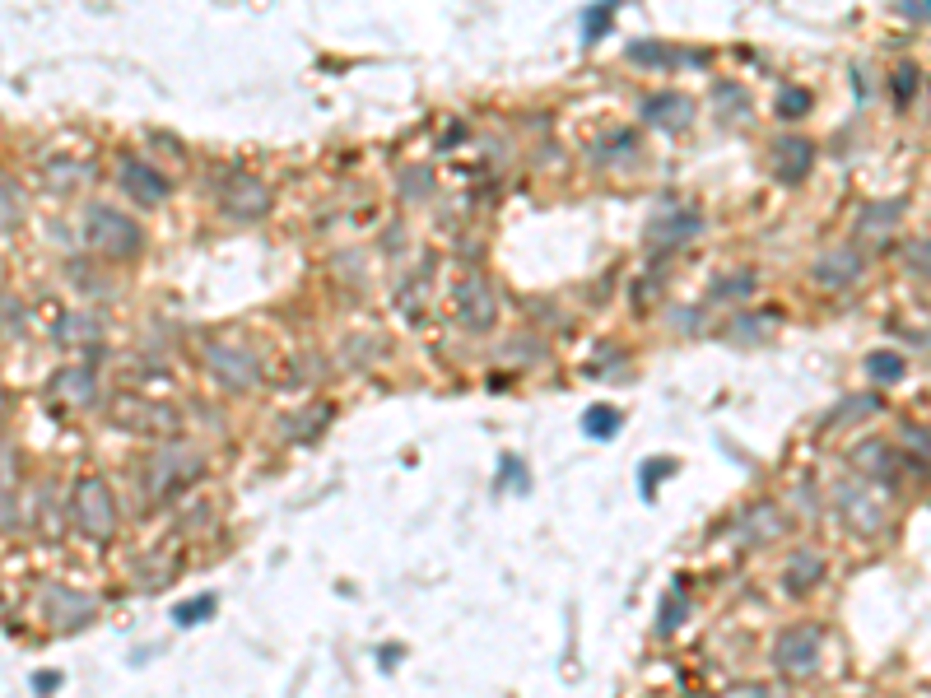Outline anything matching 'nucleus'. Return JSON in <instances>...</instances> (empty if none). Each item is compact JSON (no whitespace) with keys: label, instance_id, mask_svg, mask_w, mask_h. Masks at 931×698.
<instances>
[{"label":"nucleus","instance_id":"6ab92c4d","mask_svg":"<svg viewBox=\"0 0 931 698\" xmlns=\"http://www.w3.org/2000/svg\"><path fill=\"white\" fill-rule=\"evenodd\" d=\"M866 368H871L876 382H899V377H904V359H899V354H871Z\"/></svg>","mask_w":931,"mask_h":698},{"label":"nucleus","instance_id":"f8f14e48","mask_svg":"<svg viewBox=\"0 0 931 698\" xmlns=\"http://www.w3.org/2000/svg\"><path fill=\"white\" fill-rule=\"evenodd\" d=\"M122 187L131 191L140 205H159L163 196H168V177L154 173L149 163H126V168H122Z\"/></svg>","mask_w":931,"mask_h":698},{"label":"nucleus","instance_id":"0eeeda50","mask_svg":"<svg viewBox=\"0 0 931 698\" xmlns=\"http://www.w3.org/2000/svg\"><path fill=\"white\" fill-rule=\"evenodd\" d=\"M457 312H461V326H471V331H489V326H494V317H499L494 289H489L480 275L461 280V289H457Z\"/></svg>","mask_w":931,"mask_h":698},{"label":"nucleus","instance_id":"39448f33","mask_svg":"<svg viewBox=\"0 0 931 698\" xmlns=\"http://www.w3.org/2000/svg\"><path fill=\"white\" fill-rule=\"evenodd\" d=\"M205 368L224 382L229 391H243V387H257V359L238 345H205Z\"/></svg>","mask_w":931,"mask_h":698},{"label":"nucleus","instance_id":"2eb2a0df","mask_svg":"<svg viewBox=\"0 0 931 698\" xmlns=\"http://www.w3.org/2000/svg\"><path fill=\"white\" fill-rule=\"evenodd\" d=\"M866 508H871V503H866L862 494H848V489L838 494V512H843V517H848L857 531H876V526H880V512H866Z\"/></svg>","mask_w":931,"mask_h":698},{"label":"nucleus","instance_id":"393cba45","mask_svg":"<svg viewBox=\"0 0 931 698\" xmlns=\"http://www.w3.org/2000/svg\"><path fill=\"white\" fill-rule=\"evenodd\" d=\"M680 610H685V605H680V601H671V605H666V615H662V633H671L675 624H680Z\"/></svg>","mask_w":931,"mask_h":698},{"label":"nucleus","instance_id":"a878e982","mask_svg":"<svg viewBox=\"0 0 931 698\" xmlns=\"http://www.w3.org/2000/svg\"><path fill=\"white\" fill-rule=\"evenodd\" d=\"M61 685V675L56 671H42V675H33V689H56Z\"/></svg>","mask_w":931,"mask_h":698},{"label":"nucleus","instance_id":"aec40b11","mask_svg":"<svg viewBox=\"0 0 931 698\" xmlns=\"http://www.w3.org/2000/svg\"><path fill=\"white\" fill-rule=\"evenodd\" d=\"M629 61H634V66H671L662 42H634V47H629Z\"/></svg>","mask_w":931,"mask_h":698},{"label":"nucleus","instance_id":"f257e3e1","mask_svg":"<svg viewBox=\"0 0 931 698\" xmlns=\"http://www.w3.org/2000/svg\"><path fill=\"white\" fill-rule=\"evenodd\" d=\"M84 238H89V247L103 256H135L140 252V242H145V233H140V224L135 219H126L122 210H112V205H94L89 215H84Z\"/></svg>","mask_w":931,"mask_h":698},{"label":"nucleus","instance_id":"5701e85b","mask_svg":"<svg viewBox=\"0 0 931 698\" xmlns=\"http://www.w3.org/2000/svg\"><path fill=\"white\" fill-rule=\"evenodd\" d=\"M913 89H918V70L899 66V70H894V98H899V103H908V98H913Z\"/></svg>","mask_w":931,"mask_h":698},{"label":"nucleus","instance_id":"dca6fc26","mask_svg":"<svg viewBox=\"0 0 931 698\" xmlns=\"http://www.w3.org/2000/svg\"><path fill=\"white\" fill-rule=\"evenodd\" d=\"M820 573H824V559L806 550V554H797V559H792V568H787V587L801 591V587H810V582L820 578Z\"/></svg>","mask_w":931,"mask_h":698},{"label":"nucleus","instance_id":"9d476101","mask_svg":"<svg viewBox=\"0 0 931 698\" xmlns=\"http://www.w3.org/2000/svg\"><path fill=\"white\" fill-rule=\"evenodd\" d=\"M857 275H862V256L852 252V247H838V252L820 256V266H815V284H824V289L857 284Z\"/></svg>","mask_w":931,"mask_h":698},{"label":"nucleus","instance_id":"20e7f679","mask_svg":"<svg viewBox=\"0 0 931 698\" xmlns=\"http://www.w3.org/2000/svg\"><path fill=\"white\" fill-rule=\"evenodd\" d=\"M815 661H820V629H787L778 643H773V666L783 675H806L815 671Z\"/></svg>","mask_w":931,"mask_h":698},{"label":"nucleus","instance_id":"6e6552de","mask_svg":"<svg viewBox=\"0 0 931 698\" xmlns=\"http://www.w3.org/2000/svg\"><path fill=\"white\" fill-rule=\"evenodd\" d=\"M769 159H773L778 182H801V177L810 173V163H815V145H810L806 135H778L769 149Z\"/></svg>","mask_w":931,"mask_h":698},{"label":"nucleus","instance_id":"412c9836","mask_svg":"<svg viewBox=\"0 0 931 698\" xmlns=\"http://www.w3.org/2000/svg\"><path fill=\"white\" fill-rule=\"evenodd\" d=\"M610 10H615V0H601V5L587 10V42H596L610 28Z\"/></svg>","mask_w":931,"mask_h":698},{"label":"nucleus","instance_id":"ddd939ff","mask_svg":"<svg viewBox=\"0 0 931 698\" xmlns=\"http://www.w3.org/2000/svg\"><path fill=\"white\" fill-rule=\"evenodd\" d=\"M689 233H699V215H689V210H671V215L652 219L648 238L657 242V247H675V242L689 238Z\"/></svg>","mask_w":931,"mask_h":698},{"label":"nucleus","instance_id":"4468645a","mask_svg":"<svg viewBox=\"0 0 931 698\" xmlns=\"http://www.w3.org/2000/svg\"><path fill=\"white\" fill-rule=\"evenodd\" d=\"M52 396H66V401L84 405L94 396V373H89V368H66V373H56Z\"/></svg>","mask_w":931,"mask_h":698},{"label":"nucleus","instance_id":"4be33fe9","mask_svg":"<svg viewBox=\"0 0 931 698\" xmlns=\"http://www.w3.org/2000/svg\"><path fill=\"white\" fill-rule=\"evenodd\" d=\"M806 108H810V98L801 94V89H783V94H778V117H801Z\"/></svg>","mask_w":931,"mask_h":698},{"label":"nucleus","instance_id":"f3484780","mask_svg":"<svg viewBox=\"0 0 931 698\" xmlns=\"http://www.w3.org/2000/svg\"><path fill=\"white\" fill-rule=\"evenodd\" d=\"M615 429H620V415H615L610 405H592V410L582 415V433H592V438H610Z\"/></svg>","mask_w":931,"mask_h":698},{"label":"nucleus","instance_id":"9b49d317","mask_svg":"<svg viewBox=\"0 0 931 698\" xmlns=\"http://www.w3.org/2000/svg\"><path fill=\"white\" fill-rule=\"evenodd\" d=\"M643 117H648L652 126H662V131H680V126L694 121V103H689L685 94H657L643 103Z\"/></svg>","mask_w":931,"mask_h":698},{"label":"nucleus","instance_id":"f03ea898","mask_svg":"<svg viewBox=\"0 0 931 698\" xmlns=\"http://www.w3.org/2000/svg\"><path fill=\"white\" fill-rule=\"evenodd\" d=\"M70 508H75V526H80L84 536L108 540L112 531H117V503H112V489L98 480V475H84V480L75 484Z\"/></svg>","mask_w":931,"mask_h":698},{"label":"nucleus","instance_id":"b1692460","mask_svg":"<svg viewBox=\"0 0 931 698\" xmlns=\"http://www.w3.org/2000/svg\"><path fill=\"white\" fill-rule=\"evenodd\" d=\"M643 470H648V475H643V489H652V480H657V475H666V470H671V461H648Z\"/></svg>","mask_w":931,"mask_h":698},{"label":"nucleus","instance_id":"a211bd4d","mask_svg":"<svg viewBox=\"0 0 931 698\" xmlns=\"http://www.w3.org/2000/svg\"><path fill=\"white\" fill-rule=\"evenodd\" d=\"M205 615H215V596H196V601H187V605H177L173 610V619L187 629V624H201Z\"/></svg>","mask_w":931,"mask_h":698},{"label":"nucleus","instance_id":"cd10ccee","mask_svg":"<svg viewBox=\"0 0 931 698\" xmlns=\"http://www.w3.org/2000/svg\"><path fill=\"white\" fill-rule=\"evenodd\" d=\"M0 419H5V396H0Z\"/></svg>","mask_w":931,"mask_h":698},{"label":"nucleus","instance_id":"bb28decb","mask_svg":"<svg viewBox=\"0 0 931 698\" xmlns=\"http://www.w3.org/2000/svg\"><path fill=\"white\" fill-rule=\"evenodd\" d=\"M908 14L922 24V19H927V0H908Z\"/></svg>","mask_w":931,"mask_h":698},{"label":"nucleus","instance_id":"7ed1b4c3","mask_svg":"<svg viewBox=\"0 0 931 698\" xmlns=\"http://www.w3.org/2000/svg\"><path fill=\"white\" fill-rule=\"evenodd\" d=\"M205 461L191 452V447H168L159 461H154V475H149V489H154V498H173L182 484L201 480Z\"/></svg>","mask_w":931,"mask_h":698},{"label":"nucleus","instance_id":"423d86ee","mask_svg":"<svg viewBox=\"0 0 931 698\" xmlns=\"http://www.w3.org/2000/svg\"><path fill=\"white\" fill-rule=\"evenodd\" d=\"M219 196H224V210H229V215H238V219H261L270 210V191L261 187L257 177H247V173H229V177H224Z\"/></svg>","mask_w":931,"mask_h":698},{"label":"nucleus","instance_id":"1a4fd4ad","mask_svg":"<svg viewBox=\"0 0 931 698\" xmlns=\"http://www.w3.org/2000/svg\"><path fill=\"white\" fill-rule=\"evenodd\" d=\"M42 601H47V615H52L56 629H80V624H89L98 610L89 596H80V591H70V587H52Z\"/></svg>","mask_w":931,"mask_h":698}]
</instances>
